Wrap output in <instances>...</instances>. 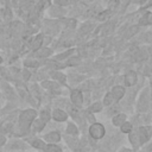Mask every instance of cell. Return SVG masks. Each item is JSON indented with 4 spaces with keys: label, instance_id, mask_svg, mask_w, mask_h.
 Here are the masks:
<instances>
[{
    "label": "cell",
    "instance_id": "cell-1",
    "mask_svg": "<svg viewBox=\"0 0 152 152\" xmlns=\"http://www.w3.org/2000/svg\"><path fill=\"white\" fill-rule=\"evenodd\" d=\"M36 116V110L33 109H26L21 113L20 115V119H19V122H20V128L23 132H27L33 119Z\"/></svg>",
    "mask_w": 152,
    "mask_h": 152
},
{
    "label": "cell",
    "instance_id": "cell-2",
    "mask_svg": "<svg viewBox=\"0 0 152 152\" xmlns=\"http://www.w3.org/2000/svg\"><path fill=\"white\" fill-rule=\"evenodd\" d=\"M89 134L94 139H101L104 135V127L101 124H93L89 127Z\"/></svg>",
    "mask_w": 152,
    "mask_h": 152
},
{
    "label": "cell",
    "instance_id": "cell-3",
    "mask_svg": "<svg viewBox=\"0 0 152 152\" xmlns=\"http://www.w3.org/2000/svg\"><path fill=\"white\" fill-rule=\"evenodd\" d=\"M138 137H139V142L145 144L150 139V131L146 127H140L138 131Z\"/></svg>",
    "mask_w": 152,
    "mask_h": 152
},
{
    "label": "cell",
    "instance_id": "cell-4",
    "mask_svg": "<svg viewBox=\"0 0 152 152\" xmlns=\"http://www.w3.org/2000/svg\"><path fill=\"white\" fill-rule=\"evenodd\" d=\"M71 101H72L74 104L81 106L82 104V93L80 90H77V89L72 90L71 91Z\"/></svg>",
    "mask_w": 152,
    "mask_h": 152
},
{
    "label": "cell",
    "instance_id": "cell-5",
    "mask_svg": "<svg viewBox=\"0 0 152 152\" xmlns=\"http://www.w3.org/2000/svg\"><path fill=\"white\" fill-rule=\"evenodd\" d=\"M44 139H45L46 141L51 142V144H55V142H58V141L61 140V134H59L58 132H50V133H48V134L44 137Z\"/></svg>",
    "mask_w": 152,
    "mask_h": 152
},
{
    "label": "cell",
    "instance_id": "cell-6",
    "mask_svg": "<svg viewBox=\"0 0 152 152\" xmlns=\"http://www.w3.org/2000/svg\"><path fill=\"white\" fill-rule=\"evenodd\" d=\"M52 118H53L56 121H64V120H66L68 114H66L65 112H63L62 109H56V110H53V113H52Z\"/></svg>",
    "mask_w": 152,
    "mask_h": 152
},
{
    "label": "cell",
    "instance_id": "cell-7",
    "mask_svg": "<svg viewBox=\"0 0 152 152\" xmlns=\"http://www.w3.org/2000/svg\"><path fill=\"white\" fill-rule=\"evenodd\" d=\"M137 82V74L134 71H129L126 76H125V83L126 86H134V83Z\"/></svg>",
    "mask_w": 152,
    "mask_h": 152
},
{
    "label": "cell",
    "instance_id": "cell-8",
    "mask_svg": "<svg viewBox=\"0 0 152 152\" xmlns=\"http://www.w3.org/2000/svg\"><path fill=\"white\" fill-rule=\"evenodd\" d=\"M112 95H113V99H115V100H120V99L125 95V89H124L122 87H120V86H116V87L113 88V90H112Z\"/></svg>",
    "mask_w": 152,
    "mask_h": 152
},
{
    "label": "cell",
    "instance_id": "cell-9",
    "mask_svg": "<svg viewBox=\"0 0 152 152\" xmlns=\"http://www.w3.org/2000/svg\"><path fill=\"white\" fill-rule=\"evenodd\" d=\"M139 24L140 25H151L152 24V13L147 12L146 14H144L141 17V19L139 20Z\"/></svg>",
    "mask_w": 152,
    "mask_h": 152
},
{
    "label": "cell",
    "instance_id": "cell-10",
    "mask_svg": "<svg viewBox=\"0 0 152 152\" xmlns=\"http://www.w3.org/2000/svg\"><path fill=\"white\" fill-rule=\"evenodd\" d=\"M128 138H129V141L132 142V145L134 147H138V142H139V137H138V132H129L128 133Z\"/></svg>",
    "mask_w": 152,
    "mask_h": 152
},
{
    "label": "cell",
    "instance_id": "cell-11",
    "mask_svg": "<svg viewBox=\"0 0 152 152\" xmlns=\"http://www.w3.org/2000/svg\"><path fill=\"white\" fill-rule=\"evenodd\" d=\"M44 151L45 152H62V148L57 146L56 144H49V145H45Z\"/></svg>",
    "mask_w": 152,
    "mask_h": 152
},
{
    "label": "cell",
    "instance_id": "cell-12",
    "mask_svg": "<svg viewBox=\"0 0 152 152\" xmlns=\"http://www.w3.org/2000/svg\"><path fill=\"white\" fill-rule=\"evenodd\" d=\"M125 120H126V115L125 114H119V115H116L114 119H113V124L115 125V126H121L124 122H125Z\"/></svg>",
    "mask_w": 152,
    "mask_h": 152
},
{
    "label": "cell",
    "instance_id": "cell-13",
    "mask_svg": "<svg viewBox=\"0 0 152 152\" xmlns=\"http://www.w3.org/2000/svg\"><path fill=\"white\" fill-rule=\"evenodd\" d=\"M42 43H43V36H37V37L33 39V42H32V49H33V50L39 49L40 45H42Z\"/></svg>",
    "mask_w": 152,
    "mask_h": 152
},
{
    "label": "cell",
    "instance_id": "cell-14",
    "mask_svg": "<svg viewBox=\"0 0 152 152\" xmlns=\"http://www.w3.org/2000/svg\"><path fill=\"white\" fill-rule=\"evenodd\" d=\"M66 132H68L69 134H72V135H76V134L78 133V131H77V128H76V126H75L74 124H69V125H68Z\"/></svg>",
    "mask_w": 152,
    "mask_h": 152
},
{
    "label": "cell",
    "instance_id": "cell-15",
    "mask_svg": "<svg viewBox=\"0 0 152 152\" xmlns=\"http://www.w3.org/2000/svg\"><path fill=\"white\" fill-rule=\"evenodd\" d=\"M32 146L33 147H37V148H42V150H44V147H45V144L42 141V140H39V139H34V140H32Z\"/></svg>",
    "mask_w": 152,
    "mask_h": 152
},
{
    "label": "cell",
    "instance_id": "cell-16",
    "mask_svg": "<svg viewBox=\"0 0 152 152\" xmlns=\"http://www.w3.org/2000/svg\"><path fill=\"white\" fill-rule=\"evenodd\" d=\"M121 131H122L124 133H129V132L132 131V124H129V122H124V124L121 125Z\"/></svg>",
    "mask_w": 152,
    "mask_h": 152
},
{
    "label": "cell",
    "instance_id": "cell-17",
    "mask_svg": "<svg viewBox=\"0 0 152 152\" xmlns=\"http://www.w3.org/2000/svg\"><path fill=\"white\" fill-rule=\"evenodd\" d=\"M50 118H51V115H50L48 112H45V110H44V112H42V113H40V120H42L44 124H45V122H48V121L50 120Z\"/></svg>",
    "mask_w": 152,
    "mask_h": 152
},
{
    "label": "cell",
    "instance_id": "cell-18",
    "mask_svg": "<svg viewBox=\"0 0 152 152\" xmlns=\"http://www.w3.org/2000/svg\"><path fill=\"white\" fill-rule=\"evenodd\" d=\"M33 127H34L36 131H42L43 127H44V122L42 120H37V121L33 122Z\"/></svg>",
    "mask_w": 152,
    "mask_h": 152
},
{
    "label": "cell",
    "instance_id": "cell-19",
    "mask_svg": "<svg viewBox=\"0 0 152 152\" xmlns=\"http://www.w3.org/2000/svg\"><path fill=\"white\" fill-rule=\"evenodd\" d=\"M50 53H51V50L48 49V48H43V50H40V51L38 52L39 57H46V56H49Z\"/></svg>",
    "mask_w": 152,
    "mask_h": 152
},
{
    "label": "cell",
    "instance_id": "cell-20",
    "mask_svg": "<svg viewBox=\"0 0 152 152\" xmlns=\"http://www.w3.org/2000/svg\"><path fill=\"white\" fill-rule=\"evenodd\" d=\"M81 63V59L78 57H71L69 61H68V64L69 65H78Z\"/></svg>",
    "mask_w": 152,
    "mask_h": 152
},
{
    "label": "cell",
    "instance_id": "cell-21",
    "mask_svg": "<svg viewBox=\"0 0 152 152\" xmlns=\"http://www.w3.org/2000/svg\"><path fill=\"white\" fill-rule=\"evenodd\" d=\"M112 101H113V95H112V93H108V94L106 95L104 100H103V103H104L106 106H109V104L112 103Z\"/></svg>",
    "mask_w": 152,
    "mask_h": 152
},
{
    "label": "cell",
    "instance_id": "cell-22",
    "mask_svg": "<svg viewBox=\"0 0 152 152\" xmlns=\"http://www.w3.org/2000/svg\"><path fill=\"white\" fill-rule=\"evenodd\" d=\"M101 104L99 103V102H96V103H94L90 108H89V112H91V113H94V112H100L101 110Z\"/></svg>",
    "mask_w": 152,
    "mask_h": 152
},
{
    "label": "cell",
    "instance_id": "cell-23",
    "mask_svg": "<svg viewBox=\"0 0 152 152\" xmlns=\"http://www.w3.org/2000/svg\"><path fill=\"white\" fill-rule=\"evenodd\" d=\"M52 77L56 78V80H59V81H62V82L65 81V76H64L63 74H59V72H53V74H52Z\"/></svg>",
    "mask_w": 152,
    "mask_h": 152
},
{
    "label": "cell",
    "instance_id": "cell-24",
    "mask_svg": "<svg viewBox=\"0 0 152 152\" xmlns=\"http://www.w3.org/2000/svg\"><path fill=\"white\" fill-rule=\"evenodd\" d=\"M137 31H138V27H137V26H133V27H131V28H129V31H127V33H126V37H127V38L132 37V36H133V34H134Z\"/></svg>",
    "mask_w": 152,
    "mask_h": 152
},
{
    "label": "cell",
    "instance_id": "cell-25",
    "mask_svg": "<svg viewBox=\"0 0 152 152\" xmlns=\"http://www.w3.org/2000/svg\"><path fill=\"white\" fill-rule=\"evenodd\" d=\"M24 64H25L26 66H32V68H34V66L38 65V63H37L36 61H32V59H27V61H25Z\"/></svg>",
    "mask_w": 152,
    "mask_h": 152
},
{
    "label": "cell",
    "instance_id": "cell-26",
    "mask_svg": "<svg viewBox=\"0 0 152 152\" xmlns=\"http://www.w3.org/2000/svg\"><path fill=\"white\" fill-rule=\"evenodd\" d=\"M59 8H51V11H50V13H51V15H53V17H57V15H61L63 12L62 11H58Z\"/></svg>",
    "mask_w": 152,
    "mask_h": 152
},
{
    "label": "cell",
    "instance_id": "cell-27",
    "mask_svg": "<svg viewBox=\"0 0 152 152\" xmlns=\"http://www.w3.org/2000/svg\"><path fill=\"white\" fill-rule=\"evenodd\" d=\"M50 5V0H40L39 4H38V7L42 8V7H46Z\"/></svg>",
    "mask_w": 152,
    "mask_h": 152
},
{
    "label": "cell",
    "instance_id": "cell-28",
    "mask_svg": "<svg viewBox=\"0 0 152 152\" xmlns=\"http://www.w3.org/2000/svg\"><path fill=\"white\" fill-rule=\"evenodd\" d=\"M55 2H56L57 5H59V6H65V5H68V0H55Z\"/></svg>",
    "mask_w": 152,
    "mask_h": 152
},
{
    "label": "cell",
    "instance_id": "cell-29",
    "mask_svg": "<svg viewBox=\"0 0 152 152\" xmlns=\"http://www.w3.org/2000/svg\"><path fill=\"white\" fill-rule=\"evenodd\" d=\"M116 4H118V1H116V0H113V1H112V2L109 4V10H112V11H113V10L115 8Z\"/></svg>",
    "mask_w": 152,
    "mask_h": 152
},
{
    "label": "cell",
    "instance_id": "cell-30",
    "mask_svg": "<svg viewBox=\"0 0 152 152\" xmlns=\"http://www.w3.org/2000/svg\"><path fill=\"white\" fill-rule=\"evenodd\" d=\"M70 52H71V51H66V52H64V53H62V55H59V56H58V58H59V59H63V58H65V56H68V55H70Z\"/></svg>",
    "mask_w": 152,
    "mask_h": 152
},
{
    "label": "cell",
    "instance_id": "cell-31",
    "mask_svg": "<svg viewBox=\"0 0 152 152\" xmlns=\"http://www.w3.org/2000/svg\"><path fill=\"white\" fill-rule=\"evenodd\" d=\"M50 65H51L52 68H62V65H61V64H58V63H56V62H51V63H50Z\"/></svg>",
    "mask_w": 152,
    "mask_h": 152
},
{
    "label": "cell",
    "instance_id": "cell-32",
    "mask_svg": "<svg viewBox=\"0 0 152 152\" xmlns=\"http://www.w3.org/2000/svg\"><path fill=\"white\" fill-rule=\"evenodd\" d=\"M5 141H6V139H5V137L0 134V146H1V145H4V144H5Z\"/></svg>",
    "mask_w": 152,
    "mask_h": 152
},
{
    "label": "cell",
    "instance_id": "cell-33",
    "mask_svg": "<svg viewBox=\"0 0 152 152\" xmlns=\"http://www.w3.org/2000/svg\"><path fill=\"white\" fill-rule=\"evenodd\" d=\"M24 75H25V76H24L25 80H27V78H28V72H27V71H24Z\"/></svg>",
    "mask_w": 152,
    "mask_h": 152
},
{
    "label": "cell",
    "instance_id": "cell-34",
    "mask_svg": "<svg viewBox=\"0 0 152 152\" xmlns=\"http://www.w3.org/2000/svg\"><path fill=\"white\" fill-rule=\"evenodd\" d=\"M144 0H135V2H142Z\"/></svg>",
    "mask_w": 152,
    "mask_h": 152
},
{
    "label": "cell",
    "instance_id": "cell-35",
    "mask_svg": "<svg viewBox=\"0 0 152 152\" xmlns=\"http://www.w3.org/2000/svg\"><path fill=\"white\" fill-rule=\"evenodd\" d=\"M71 1H72V2H76V1H77V0H71Z\"/></svg>",
    "mask_w": 152,
    "mask_h": 152
}]
</instances>
